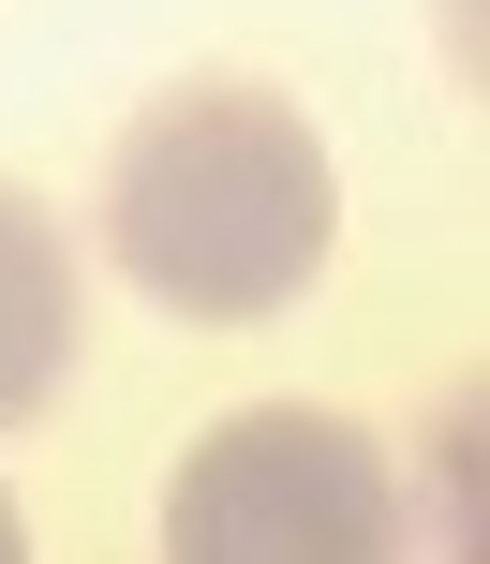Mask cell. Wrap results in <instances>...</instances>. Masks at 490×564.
<instances>
[{
	"label": "cell",
	"mask_w": 490,
	"mask_h": 564,
	"mask_svg": "<svg viewBox=\"0 0 490 564\" xmlns=\"http://www.w3.org/2000/svg\"><path fill=\"white\" fill-rule=\"evenodd\" d=\"M342 253V164L253 75H194L105 164V268L178 327H268Z\"/></svg>",
	"instance_id": "1"
},
{
	"label": "cell",
	"mask_w": 490,
	"mask_h": 564,
	"mask_svg": "<svg viewBox=\"0 0 490 564\" xmlns=\"http://www.w3.org/2000/svg\"><path fill=\"white\" fill-rule=\"evenodd\" d=\"M164 564H402V476L327 401H253L164 476Z\"/></svg>",
	"instance_id": "2"
},
{
	"label": "cell",
	"mask_w": 490,
	"mask_h": 564,
	"mask_svg": "<svg viewBox=\"0 0 490 564\" xmlns=\"http://www.w3.org/2000/svg\"><path fill=\"white\" fill-rule=\"evenodd\" d=\"M59 387H75V238L45 194L0 178V431L45 416Z\"/></svg>",
	"instance_id": "3"
},
{
	"label": "cell",
	"mask_w": 490,
	"mask_h": 564,
	"mask_svg": "<svg viewBox=\"0 0 490 564\" xmlns=\"http://www.w3.org/2000/svg\"><path fill=\"white\" fill-rule=\"evenodd\" d=\"M461 490H476V416H446V564H476V506Z\"/></svg>",
	"instance_id": "4"
},
{
	"label": "cell",
	"mask_w": 490,
	"mask_h": 564,
	"mask_svg": "<svg viewBox=\"0 0 490 564\" xmlns=\"http://www.w3.org/2000/svg\"><path fill=\"white\" fill-rule=\"evenodd\" d=\"M0 564H30V520H15V490H0Z\"/></svg>",
	"instance_id": "5"
}]
</instances>
